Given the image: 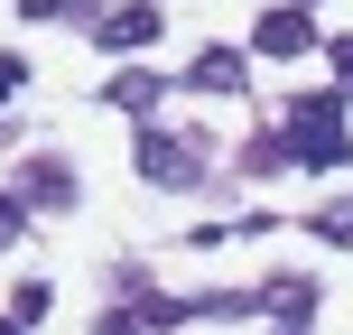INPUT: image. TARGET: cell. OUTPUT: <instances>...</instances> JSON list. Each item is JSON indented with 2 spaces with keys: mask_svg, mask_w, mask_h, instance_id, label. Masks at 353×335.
<instances>
[{
  "mask_svg": "<svg viewBox=\"0 0 353 335\" xmlns=\"http://www.w3.org/2000/svg\"><path fill=\"white\" fill-rule=\"evenodd\" d=\"M279 149H288V168H344L353 149H344V93L325 84V93H298L288 103V122H279Z\"/></svg>",
  "mask_w": 353,
  "mask_h": 335,
  "instance_id": "1",
  "label": "cell"
},
{
  "mask_svg": "<svg viewBox=\"0 0 353 335\" xmlns=\"http://www.w3.org/2000/svg\"><path fill=\"white\" fill-rule=\"evenodd\" d=\"M159 28H168V10H149V0H140V10L93 19V47H103V56H149V37H159Z\"/></svg>",
  "mask_w": 353,
  "mask_h": 335,
  "instance_id": "2",
  "label": "cell"
},
{
  "mask_svg": "<svg viewBox=\"0 0 353 335\" xmlns=\"http://www.w3.org/2000/svg\"><path fill=\"white\" fill-rule=\"evenodd\" d=\"M140 177H149V186H195L205 168H195V149H186V140H168V131H140Z\"/></svg>",
  "mask_w": 353,
  "mask_h": 335,
  "instance_id": "3",
  "label": "cell"
},
{
  "mask_svg": "<svg viewBox=\"0 0 353 335\" xmlns=\"http://www.w3.org/2000/svg\"><path fill=\"white\" fill-rule=\"evenodd\" d=\"M251 47H261V56H307V47H316V19H307V10H261Z\"/></svg>",
  "mask_w": 353,
  "mask_h": 335,
  "instance_id": "4",
  "label": "cell"
},
{
  "mask_svg": "<svg viewBox=\"0 0 353 335\" xmlns=\"http://www.w3.org/2000/svg\"><path fill=\"white\" fill-rule=\"evenodd\" d=\"M186 84H195V93H242V47H205V56L186 66Z\"/></svg>",
  "mask_w": 353,
  "mask_h": 335,
  "instance_id": "5",
  "label": "cell"
},
{
  "mask_svg": "<svg viewBox=\"0 0 353 335\" xmlns=\"http://www.w3.org/2000/svg\"><path fill=\"white\" fill-rule=\"evenodd\" d=\"M261 307H270V317H288V326H307V317H316V280H270Z\"/></svg>",
  "mask_w": 353,
  "mask_h": 335,
  "instance_id": "6",
  "label": "cell"
},
{
  "mask_svg": "<svg viewBox=\"0 0 353 335\" xmlns=\"http://www.w3.org/2000/svg\"><path fill=\"white\" fill-rule=\"evenodd\" d=\"M103 93H112V103H121V112H159V93H168V84H159V75H149V66H121V75H112Z\"/></svg>",
  "mask_w": 353,
  "mask_h": 335,
  "instance_id": "7",
  "label": "cell"
},
{
  "mask_svg": "<svg viewBox=\"0 0 353 335\" xmlns=\"http://www.w3.org/2000/svg\"><path fill=\"white\" fill-rule=\"evenodd\" d=\"M28 205H74V168L37 159V168H28Z\"/></svg>",
  "mask_w": 353,
  "mask_h": 335,
  "instance_id": "8",
  "label": "cell"
},
{
  "mask_svg": "<svg viewBox=\"0 0 353 335\" xmlns=\"http://www.w3.org/2000/svg\"><path fill=\"white\" fill-rule=\"evenodd\" d=\"M10 317H19V326L47 317V280H19V289H10Z\"/></svg>",
  "mask_w": 353,
  "mask_h": 335,
  "instance_id": "9",
  "label": "cell"
},
{
  "mask_svg": "<svg viewBox=\"0 0 353 335\" xmlns=\"http://www.w3.org/2000/svg\"><path fill=\"white\" fill-rule=\"evenodd\" d=\"M316 233H325V242H344V251H353V195H335V205L316 214Z\"/></svg>",
  "mask_w": 353,
  "mask_h": 335,
  "instance_id": "10",
  "label": "cell"
},
{
  "mask_svg": "<svg viewBox=\"0 0 353 335\" xmlns=\"http://www.w3.org/2000/svg\"><path fill=\"white\" fill-rule=\"evenodd\" d=\"M325 56H335V93L353 103V37H335V47H325Z\"/></svg>",
  "mask_w": 353,
  "mask_h": 335,
  "instance_id": "11",
  "label": "cell"
},
{
  "mask_svg": "<svg viewBox=\"0 0 353 335\" xmlns=\"http://www.w3.org/2000/svg\"><path fill=\"white\" fill-rule=\"evenodd\" d=\"M19 224H28V195H0V242H19Z\"/></svg>",
  "mask_w": 353,
  "mask_h": 335,
  "instance_id": "12",
  "label": "cell"
},
{
  "mask_svg": "<svg viewBox=\"0 0 353 335\" xmlns=\"http://www.w3.org/2000/svg\"><path fill=\"white\" fill-rule=\"evenodd\" d=\"M28 19H65V10H84V0H19Z\"/></svg>",
  "mask_w": 353,
  "mask_h": 335,
  "instance_id": "13",
  "label": "cell"
},
{
  "mask_svg": "<svg viewBox=\"0 0 353 335\" xmlns=\"http://www.w3.org/2000/svg\"><path fill=\"white\" fill-rule=\"evenodd\" d=\"M19 84H28V66H19V56H0V103H10Z\"/></svg>",
  "mask_w": 353,
  "mask_h": 335,
  "instance_id": "14",
  "label": "cell"
},
{
  "mask_svg": "<svg viewBox=\"0 0 353 335\" xmlns=\"http://www.w3.org/2000/svg\"><path fill=\"white\" fill-rule=\"evenodd\" d=\"M0 335H28V326H19V317H0Z\"/></svg>",
  "mask_w": 353,
  "mask_h": 335,
  "instance_id": "15",
  "label": "cell"
}]
</instances>
